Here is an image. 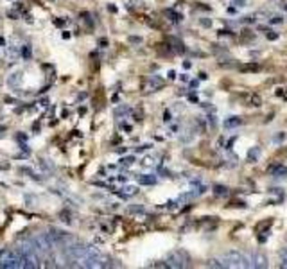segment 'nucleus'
<instances>
[{"mask_svg": "<svg viewBox=\"0 0 287 269\" xmlns=\"http://www.w3.org/2000/svg\"><path fill=\"white\" fill-rule=\"evenodd\" d=\"M185 260H187V258L183 257V253L181 251H174V253H171V255H169L167 257V264L165 265H169V267H185Z\"/></svg>", "mask_w": 287, "mask_h": 269, "instance_id": "5", "label": "nucleus"}, {"mask_svg": "<svg viewBox=\"0 0 287 269\" xmlns=\"http://www.w3.org/2000/svg\"><path fill=\"white\" fill-rule=\"evenodd\" d=\"M234 4L235 6H244L246 4V0H234Z\"/></svg>", "mask_w": 287, "mask_h": 269, "instance_id": "12", "label": "nucleus"}, {"mask_svg": "<svg viewBox=\"0 0 287 269\" xmlns=\"http://www.w3.org/2000/svg\"><path fill=\"white\" fill-rule=\"evenodd\" d=\"M241 124V118L239 117H232L230 120H226V127H235V126H239Z\"/></svg>", "mask_w": 287, "mask_h": 269, "instance_id": "8", "label": "nucleus"}, {"mask_svg": "<svg viewBox=\"0 0 287 269\" xmlns=\"http://www.w3.org/2000/svg\"><path fill=\"white\" fill-rule=\"evenodd\" d=\"M221 258L225 262V267H242V253L237 251V249L225 253Z\"/></svg>", "mask_w": 287, "mask_h": 269, "instance_id": "3", "label": "nucleus"}, {"mask_svg": "<svg viewBox=\"0 0 287 269\" xmlns=\"http://www.w3.org/2000/svg\"><path fill=\"white\" fill-rule=\"evenodd\" d=\"M31 241H33L34 251L40 253V255H47V253L54 248V242H52V239H50L49 233H38V235H34Z\"/></svg>", "mask_w": 287, "mask_h": 269, "instance_id": "2", "label": "nucleus"}, {"mask_svg": "<svg viewBox=\"0 0 287 269\" xmlns=\"http://www.w3.org/2000/svg\"><path fill=\"white\" fill-rule=\"evenodd\" d=\"M0 267L2 269H17L20 267V253L17 249L4 248L0 251Z\"/></svg>", "mask_w": 287, "mask_h": 269, "instance_id": "1", "label": "nucleus"}, {"mask_svg": "<svg viewBox=\"0 0 287 269\" xmlns=\"http://www.w3.org/2000/svg\"><path fill=\"white\" fill-rule=\"evenodd\" d=\"M258 156H260V149H258V147H253V149L248 153V158L250 160H257Z\"/></svg>", "mask_w": 287, "mask_h": 269, "instance_id": "9", "label": "nucleus"}, {"mask_svg": "<svg viewBox=\"0 0 287 269\" xmlns=\"http://www.w3.org/2000/svg\"><path fill=\"white\" fill-rule=\"evenodd\" d=\"M20 267H24V269L38 267V257H36V251L20 253Z\"/></svg>", "mask_w": 287, "mask_h": 269, "instance_id": "4", "label": "nucleus"}, {"mask_svg": "<svg viewBox=\"0 0 287 269\" xmlns=\"http://www.w3.org/2000/svg\"><path fill=\"white\" fill-rule=\"evenodd\" d=\"M216 194H218V196H225L226 188L225 187H219V185H218V187H216Z\"/></svg>", "mask_w": 287, "mask_h": 269, "instance_id": "10", "label": "nucleus"}, {"mask_svg": "<svg viewBox=\"0 0 287 269\" xmlns=\"http://www.w3.org/2000/svg\"><path fill=\"white\" fill-rule=\"evenodd\" d=\"M208 265H210V267L223 269V267H225V262H223V258H212V260H208Z\"/></svg>", "mask_w": 287, "mask_h": 269, "instance_id": "7", "label": "nucleus"}, {"mask_svg": "<svg viewBox=\"0 0 287 269\" xmlns=\"http://www.w3.org/2000/svg\"><path fill=\"white\" fill-rule=\"evenodd\" d=\"M267 265V258L264 257L262 253H253V265L251 267H266Z\"/></svg>", "mask_w": 287, "mask_h": 269, "instance_id": "6", "label": "nucleus"}, {"mask_svg": "<svg viewBox=\"0 0 287 269\" xmlns=\"http://www.w3.org/2000/svg\"><path fill=\"white\" fill-rule=\"evenodd\" d=\"M140 183L151 185V183H155V178H142V179H140Z\"/></svg>", "mask_w": 287, "mask_h": 269, "instance_id": "11", "label": "nucleus"}]
</instances>
